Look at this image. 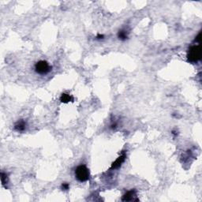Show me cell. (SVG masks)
<instances>
[{"label": "cell", "mask_w": 202, "mask_h": 202, "mask_svg": "<svg viewBox=\"0 0 202 202\" xmlns=\"http://www.w3.org/2000/svg\"><path fill=\"white\" fill-rule=\"evenodd\" d=\"M26 129V122L24 120H19L14 124V129L17 132H23Z\"/></svg>", "instance_id": "6"}, {"label": "cell", "mask_w": 202, "mask_h": 202, "mask_svg": "<svg viewBox=\"0 0 202 202\" xmlns=\"http://www.w3.org/2000/svg\"><path fill=\"white\" fill-rule=\"evenodd\" d=\"M201 51H200V45H193L189 47L187 53L188 61L192 63H196L200 59Z\"/></svg>", "instance_id": "2"}, {"label": "cell", "mask_w": 202, "mask_h": 202, "mask_svg": "<svg viewBox=\"0 0 202 202\" xmlns=\"http://www.w3.org/2000/svg\"><path fill=\"white\" fill-rule=\"evenodd\" d=\"M1 181H2V185L3 186H5L8 183V175L6 173H1Z\"/></svg>", "instance_id": "9"}, {"label": "cell", "mask_w": 202, "mask_h": 202, "mask_svg": "<svg viewBox=\"0 0 202 202\" xmlns=\"http://www.w3.org/2000/svg\"><path fill=\"white\" fill-rule=\"evenodd\" d=\"M125 158H126V154H125V152H122V154L116 159V160L114 161V163L111 164L110 169H111V170H115V169L119 168L120 166H122V163H124V161L125 160Z\"/></svg>", "instance_id": "4"}, {"label": "cell", "mask_w": 202, "mask_h": 202, "mask_svg": "<svg viewBox=\"0 0 202 202\" xmlns=\"http://www.w3.org/2000/svg\"><path fill=\"white\" fill-rule=\"evenodd\" d=\"M104 38V36L103 34H98L97 36H96V39H103Z\"/></svg>", "instance_id": "11"}, {"label": "cell", "mask_w": 202, "mask_h": 202, "mask_svg": "<svg viewBox=\"0 0 202 202\" xmlns=\"http://www.w3.org/2000/svg\"><path fill=\"white\" fill-rule=\"evenodd\" d=\"M61 189H62V190H68V189H69V183H67V182H64V183L62 184V185H61Z\"/></svg>", "instance_id": "10"}, {"label": "cell", "mask_w": 202, "mask_h": 202, "mask_svg": "<svg viewBox=\"0 0 202 202\" xmlns=\"http://www.w3.org/2000/svg\"><path fill=\"white\" fill-rule=\"evenodd\" d=\"M73 100V97L68 93H62L60 96V101L63 103H68Z\"/></svg>", "instance_id": "7"}, {"label": "cell", "mask_w": 202, "mask_h": 202, "mask_svg": "<svg viewBox=\"0 0 202 202\" xmlns=\"http://www.w3.org/2000/svg\"><path fill=\"white\" fill-rule=\"evenodd\" d=\"M129 37V32L127 30L125 29H121L118 32V38L122 40V41H125Z\"/></svg>", "instance_id": "8"}, {"label": "cell", "mask_w": 202, "mask_h": 202, "mask_svg": "<svg viewBox=\"0 0 202 202\" xmlns=\"http://www.w3.org/2000/svg\"><path fill=\"white\" fill-rule=\"evenodd\" d=\"M75 178H77V181L80 182H84L89 179L90 172L88 168L85 165H79L75 169Z\"/></svg>", "instance_id": "1"}, {"label": "cell", "mask_w": 202, "mask_h": 202, "mask_svg": "<svg viewBox=\"0 0 202 202\" xmlns=\"http://www.w3.org/2000/svg\"><path fill=\"white\" fill-rule=\"evenodd\" d=\"M51 70V66L49 65L48 62L45 60L38 61L35 64V71L40 75H45L48 73Z\"/></svg>", "instance_id": "3"}, {"label": "cell", "mask_w": 202, "mask_h": 202, "mask_svg": "<svg viewBox=\"0 0 202 202\" xmlns=\"http://www.w3.org/2000/svg\"><path fill=\"white\" fill-rule=\"evenodd\" d=\"M136 196V191L129 190L127 191L125 194L122 196V200L123 201H130V200H138L137 199H135Z\"/></svg>", "instance_id": "5"}]
</instances>
